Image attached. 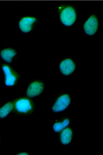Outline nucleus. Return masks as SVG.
I'll list each match as a JSON object with an SVG mask.
<instances>
[{
  "instance_id": "nucleus-6",
  "label": "nucleus",
  "mask_w": 103,
  "mask_h": 155,
  "mask_svg": "<svg viewBox=\"0 0 103 155\" xmlns=\"http://www.w3.org/2000/svg\"><path fill=\"white\" fill-rule=\"evenodd\" d=\"M76 69L77 67L75 61L70 58H66L62 60L59 64L60 72L65 77L73 76L76 73Z\"/></svg>"
},
{
  "instance_id": "nucleus-11",
  "label": "nucleus",
  "mask_w": 103,
  "mask_h": 155,
  "mask_svg": "<svg viewBox=\"0 0 103 155\" xmlns=\"http://www.w3.org/2000/svg\"><path fill=\"white\" fill-rule=\"evenodd\" d=\"M36 21V18L31 16L22 18L19 23V27L21 31L23 33L30 32L32 30L33 25Z\"/></svg>"
},
{
  "instance_id": "nucleus-4",
  "label": "nucleus",
  "mask_w": 103,
  "mask_h": 155,
  "mask_svg": "<svg viewBox=\"0 0 103 155\" xmlns=\"http://www.w3.org/2000/svg\"><path fill=\"white\" fill-rule=\"evenodd\" d=\"M45 90V84L40 79L29 81L25 86L24 93L28 98H37L41 96Z\"/></svg>"
},
{
  "instance_id": "nucleus-8",
  "label": "nucleus",
  "mask_w": 103,
  "mask_h": 155,
  "mask_svg": "<svg viewBox=\"0 0 103 155\" xmlns=\"http://www.w3.org/2000/svg\"><path fill=\"white\" fill-rule=\"evenodd\" d=\"M58 134V139L62 146H69L71 145L74 135V130L72 127H66Z\"/></svg>"
},
{
  "instance_id": "nucleus-12",
  "label": "nucleus",
  "mask_w": 103,
  "mask_h": 155,
  "mask_svg": "<svg viewBox=\"0 0 103 155\" xmlns=\"http://www.w3.org/2000/svg\"><path fill=\"white\" fill-rule=\"evenodd\" d=\"M17 51L12 48H6L0 53L1 58L8 63H11L17 56Z\"/></svg>"
},
{
  "instance_id": "nucleus-1",
  "label": "nucleus",
  "mask_w": 103,
  "mask_h": 155,
  "mask_svg": "<svg viewBox=\"0 0 103 155\" xmlns=\"http://www.w3.org/2000/svg\"><path fill=\"white\" fill-rule=\"evenodd\" d=\"M36 110V104L28 97H21L14 99V113L23 117L32 116Z\"/></svg>"
},
{
  "instance_id": "nucleus-5",
  "label": "nucleus",
  "mask_w": 103,
  "mask_h": 155,
  "mask_svg": "<svg viewBox=\"0 0 103 155\" xmlns=\"http://www.w3.org/2000/svg\"><path fill=\"white\" fill-rule=\"evenodd\" d=\"M72 122V117L68 115H62L56 117L51 122V127L53 132L58 134L66 127L70 126Z\"/></svg>"
},
{
  "instance_id": "nucleus-7",
  "label": "nucleus",
  "mask_w": 103,
  "mask_h": 155,
  "mask_svg": "<svg viewBox=\"0 0 103 155\" xmlns=\"http://www.w3.org/2000/svg\"><path fill=\"white\" fill-rule=\"evenodd\" d=\"M76 12L72 7H67L62 11L60 14V21L66 27H70L73 25L76 20Z\"/></svg>"
},
{
  "instance_id": "nucleus-14",
  "label": "nucleus",
  "mask_w": 103,
  "mask_h": 155,
  "mask_svg": "<svg viewBox=\"0 0 103 155\" xmlns=\"http://www.w3.org/2000/svg\"><path fill=\"white\" fill-rule=\"evenodd\" d=\"M1 139L0 138V146H1Z\"/></svg>"
},
{
  "instance_id": "nucleus-2",
  "label": "nucleus",
  "mask_w": 103,
  "mask_h": 155,
  "mask_svg": "<svg viewBox=\"0 0 103 155\" xmlns=\"http://www.w3.org/2000/svg\"><path fill=\"white\" fill-rule=\"evenodd\" d=\"M72 100V95L70 93H62L58 94L51 103V112L55 114L63 113L71 107Z\"/></svg>"
},
{
  "instance_id": "nucleus-3",
  "label": "nucleus",
  "mask_w": 103,
  "mask_h": 155,
  "mask_svg": "<svg viewBox=\"0 0 103 155\" xmlns=\"http://www.w3.org/2000/svg\"><path fill=\"white\" fill-rule=\"evenodd\" d=\"M2 69L4 85L8 87H13L17 86L21 80L20 73L8 64L2 65Z\"/></svg>"
},
{
  "instance_id": "nucleus-10",
  "label": "nucleus",
  "mask_w": 103,
  "mask_h": 155,
  "mask_svg": "<svg viewBox=\"0 0 103 155\" xmlns=\"http://www.w3.org/2000/svg\"><path fill=\"white\" fill-rule=\"evenodd\" d=\"M14 100H10L0 105V119H6L14 112Z\"/></svg>"
},
{
  "instance_id": "nucleus-9",
  "label": "nucleus",
  "mask_w": 103,
  "mask_h": 155,
  "mask_svg": "<svg viewBox=\"0 0 103 155\" xmlns=\"http://www.w3.org/2000/svg\"><path fill=\"white\" fill-rule=\"evenodd\" d=\"M99 23L95 16H91L87 20L83 25L84 32L88 36H94L97 32Z\"/></svg>"
},
{
  "instance_id": "nucleus-13",
  "label": "nucleus",
  "mask_w": 103,
  "mask_h": 155,
  "mask_svg": "<svg viewBox=\"0 0 103 155\" xmlns=\"http://www.w3.org/2000/svg\"><path fill=\"white\" fill-rule=\"evenodd\" d=\"M17 155H29V153L28 152H19L17 153Z\"/></svg>"
}]
</instances>
